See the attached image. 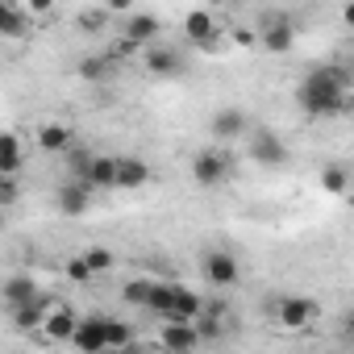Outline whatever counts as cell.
<instances>
[{"label": "cell", "instance_id": "obj_1", "mask_svg": "<svg viewBox=\"0 0 354 354\" xmlns=\"http://www.w3.org/2000/svg\"><path fill=\"white\" fill-rule=\"evenodd\" d=\"M296 100H300V109L308 117H333V113L354 109V100L346 92V71H337V67H313L300 80Z\"/></svg>", "mask_w": 354, "mask_h": 354}, {"label": "cell", "instance_id": "obj_2", "mask_svg": "<svg viewBox=\"0 0 354 354\" xmlns=\"http://www.w3.org/2000/svg\"><path fill=\"white\" fill-rule=\"evenodd\" d=\"M150 313H158L162 321H201L205 300L192 288H184V283H154Z\"/></svg>", "mask_w": 354, "mask_h": 354}, {"label": "cell", "instance_id": "obj_3", "mask_svg": "<svg viewBox=\"0 0 354 354\" xmlns=\"http://www.w3.org/2000/svg\"><path fill=\"white\" fill-rule=\"evenodd\" d=\"M192 175H196L201 188H217V184H225L230 175H234V158L221 154V150H201L192 158Z\"/></svg>", "mask_w": 354, "mask_h": 354}, {"label": "cell", "instance_id": "obj_4", "mask_svg": "<svg viewBox=\"0 0 354 354\" xmlns=\"http://www.w3.org/2000/svg\"><path fill=\"white\" fill-rule=\"evenodd\" d=\"M317 317H321V304L308 296H283L275 304V321L283 329H308V325H317Z\"/></svg>", "mask_w": 354, "mask_h": 354}, {"label": "cell", "instance_id": "obj_5", "mask_svg": "<svg viewBox=\"0 0 354 354\" xmlns=\"http://www.w3.org/2000/svg\"><path fill=\"white\" fill-rule=\"evenodd\" d=\"M259 42H263L271 55H288V50L296 46V26H292L283 13H271V17H263V26H259Z\"/></svg>", "mask_w": 354, "mask_h": 354}, {"label": "cell", "instance_id": "obj_6", "mask_svg": "<svg viewBox=\"0 0 354 354\" xmlns=\"http://www.w3.org/2000/svg\"><path fill=\"white\" fill-rule=\"evenodd\" d=\"M201 271H205V279H209L213 288H234V283L242 279V267H238V259H234L230 250H209V254L201 259Z\"/></svg>", "mask_w": 354, "mask_h": 354}, {"label": "cell", "instance_id": "obj_7", "mask_svg": "<svg viewBox=\"0 0 354 354\" xmlns=\"http://www.w3.org/2000/svg\"><path fill=\"white\" fill-rule=\"evenodd\" d=\"M158 342H162V350H167V354H192V350L201 346L196 321H162Z\"/></svg>", "mask_w": 354, "mask_h": 354}, {"label": "cell", "instance_id": "obj_8", "mask_svg": "<svg viewBox=\"0 0 354 354\" xmlns=\"http://www.w3.org/2000/svg\"><path fill=\"white\" fill-rule=\"evenodd\" d=\"M250 154H254L263 167H283V162H288V146H283V138L271 133V129L250 133Z\"/></svg>", "mask_w": 354, "mask_h": 354}, {"label": "cell", "instance_id": "obj_9", "mask_svg": "<svg viewBox=\"0 0 354 354\" xmlns=\"http://www.w3.org/2000/svg\"><path fill=\"white\" fill-rule=\"evenodd\" d=\"M75 333H80V317L67 304H55L50 317H46V325H42V337L46 342H75Z\"/></svg>", "mask_w": 354, "mask_h": 354}, {"label": "cell", "instance_id": "obj_10", "mask_svg": "<svg viewBox=\"0 0 354 354\" xmlns=\"http://www.w3.org/2000/svg\"><path fill=\"white\" fill-rule=\"evenodd\" d=\"M75 350H84V354H109V317H92V321H80V333H75Z\"/></svg>", "mask_w": 354, "mask_h": 354}, {"label": "cell", "instance_id": "obj_11", "mask_svg": "<svg viewBox=\"0 0 354 354\" xmlns=\"http://www.w3.org/2000/svg\"><path fill=\"white\" fill-rule=\"evenodd\" d=\"M213 138L217 142H234V138H242V133H250V121H246V113L242 109H217V117H213Z\"/></svg>", "mask_w": 354, "mask_h": 354}, {"label": "cell", "instance_id": "obj_12", "mask_svg": "<svg viewBox=\"0 0 354 354\" xmlns=\"http://www.w3.org/2000/svg\"><path fill=\"white\" fill-rule=\"evenodd\" d=\"M38 146L50 150V154H71V150H75V129L63 125V121H46V125L38 129Z\"/></svg>", "mask_w": 354, "mask_h": 354}, {"label": "cell", "instance_id": "obj_13", "mask_svg": "<svg viewBox=\"0 0 354 354\" xmlns=\"http://www.w3.org/2000/svg\"><path fill=\"white\" fill-rule=\"evenodd\" d=\"M92 184H84V180H71V184H63L59 188V209L67 213V217H80V213H88V205H92Z\"/></svg>", "mask_w": 354, "mask_h": 354}, {"label": "cell", "instance_id": "obj_14", "mask_svg": "<svg viewBox=\"0 0 354 354\" xmlns=\"http://www.w3.org/2000/svg\"><path fill=\"white\" fill-rule=\"evenodd\" d=\"M184 34H188V42H196V46H213V42H217V21H213V13H205V9L188 13V17H184Z\"/></svg>", "mask_w": 354, "mask_h": 354}, {"label": "cell", "instance_id": "obj_15", "mask_svg": "<svg viewBox=\"0 0 354 354\" xmlns=\"http://www.w3.org/2000/svg\"><path fill=\"white\" fill-rule=\"evenodd\" d=\"M50 308H55V304H46V296H42V300H34V304L9 308V313H13V325H17V329H26V333H42V325H46Z\"/></svg>", "mask_w": 354, "mask_h": 354}, {"label": "cell", "instance_id": "obj_16", "mask_svg": "<svg viewBox=\"0 0 354 354\" xmlns=\"http://www.w3.org/2000/svg\"><path fill=\"white\" fill-rule=\"evenodd\" d=\"M162 26H158V17L154 13H129V21H125V42L129 46H142V42H154V34H158Z\"/></svg>", "mask_w": 354, "mask_h": 354}, {"label": "cell", "instance_id": "obj_17", "mask_svg": "<svg viewBox=\"0 0 354 354\" xmlns=\"http://www.w3.org/2000/svg\"><path fill=\"white\" fill-rule=\"evenodd\" d=\"M34 300H42V292H38V283H34V275H13V279L5 283V304H9V308H21V304H34Z\"/></svg>", "mask_w": 354, "mask_h": 354}, {"label": "cell", "instance_id": "obj_18", "mask_svg": "<svg viewBox=\"0 0 354 354\" xmlns=\"http://www.w3.org/2000/svg\"><path fill=\"white\" fill-rule=\"evenodd\" d=\"M117 171H121V158L96 154V162H92V171H88V180H84V184H92V188L109 192V188H117Z\"/></svg>", "mask_w": 354, "mask_h": 354}, {"label": "cell", "instance_id": "obj_19", "mask_svg": "<svg viewBox=\"0 0 354 354\" xmlns=\"http://www.w3.org/2000/svg\"><path fill=\"white\" fill-rule=\"evenodd\" d=\"M150 180V167H146V158H121V171H117V188H125V192H138L142 184Z\"/></svg>", "mask_w": 354, "mask_h": 354}, {"label": "cell", "instance_id": "obj_20", "mask_svg": "<svg viewBox=\"0 0 354 354\" xmlns=\"http://www.w3.org/2000/svg\"><path fill=\"white\" fill-rule=\"evenodd\" d=\"M180 67H184V59H180V50H171V46H154L146 55V71L150 75H180Z\"/></svg>", "mask_w": 354, "mask_h": 354}, {"label": "cell", "instance_id": "obj_21", "mask_svg": "<svg viewBox=\"0 0 354 354\" xmlns=\"http://www.w3.org/2000/svg\"><path fill=\"white\" fill-rule=\"evenodd\" d=\"M21 171V142H17V133H5L0 138V175H13Z\"/></svg>", "mask_w": 354, "mask_h": 354}, {"label": "cell", "instance_id": "obj_22", "mask_svg": "<svg viewBox=\"0 0 354 354\" xmlns=\"http://www.w3.org/2000/svg\"><path fill=\"white\" fill-rule=\"evenodd\" d=\"M321 188H325V192H333V196L350 192V188H354V184H350V171H346L342 162H329V167L321 171Z\"/></svg>", "mask_w": 354, "mask_h": 354}, {"label": "cell", "instance_id": "obj_23", "mask_svg": "<svg viewBox=\"0 0 354 354\" xmlns=\"http://www.w3.org/2000/svg\"><path fill=\"white\" fill-rule=\"evenodd\" d=\"M0 34L21 38V34H26V9H17V5H0Z\"/></svg>", "mask_w": 354, "mask_h": 354}, {"label": "cell", "instance_id": "obj_24", "mask_svg": "<svg viewBox=\"0 0 354 354\" xmlns=\"http://www.w3.org/2000/svg\"><path fill=\"white\" fill-rule=\"evenodd\" d=\"M80 75L84 80H109L113 75V55H88L80 63Z\"/></svg>", "mask_w": 354, "mask_h": 354}, {"label": "cell", "instance_id": "obj_25", "mask_svg": "<svg viewBox=\"0 0 354 354\" xmlns=\"http://www.w3.org/2000/svg\"><path fill=\"white\" fill-rule=\"evenodd\" d=\"M121 296H125L129 304H138V308H150V296H154V279H129Z\"/></svg>", "mask_w": 354, "mask_h": 354}, {"label": "cell", "instance_id": "obj_26", "mask_svg": "<svg viewBox=\"0 0 354 354\" xmlns=\"http://www.w3.org/2000/svg\"><path fill=\"white\" fill-rule=\"evenodd\" d=\"M129 346H133V329L125 321H113L109 317V350L117 354V350H129Z\"/></svg>", "mask_w": 354, "mask_h": 354}, {"label": "cell", "instance_id": "obj_27", "mask_svg": "<svg viewBox=\"0 0 354 354\" xmlns=\"http://www.w3.org/2000/svg\"><path fill=\"white\" fill-rule=\"evenodd\" d=\"M84 259H88V267H92V275H104V271H113V250H104V246H92Z\"/></svg>", "mask_w": 354, "mask_h": 354}, {"label": "cell", "instance_id": "obj_28", "mask_svg": "<svg viewBox=\"0 0 354 354\" xmlns=\"http://www.w3.org/2000/svg\"><path fill=\"white\" fill-rule=\"evenodd\" d=\"M67 279H71V283H88V279H92V267H88L84 254H80V259H67Z\"/></svg>", "mask_w": 354, "mask_h": 354}, {"label": "cell", "instance_id": "obj_29", "mask_svg": "<svg viewBox=\"0 0 354 354\" xmlns=\"http://www.w3.org/2000/svg\"><path fill=\"white\" fill-rule=\"evenodd\" d=\"M80 26L84 30H104L109 26V9H84L80 13Z\"/></svg>", "mask_w": 354, "mask_h": 354}, {"label": "cell", "instance_id": "obj_30", "mask_svg": "<svg viewBox=\"0 0 354 354\" xmlns=\"http://www.w3.org/2000/svg\"><path fill=\"white\" fill-rule=\"evenodd\" d=\"M0 205H17V180L0 175Z\"/></svg>", "mask_w": 354, "mask_h": 354}, {"label": "cell", "instance_id": "obj_31", "mask_svg": "<svg viewBox=\"0 0 354 354\" xmlns=\"http://www.w3.org/2000/svg\"><path fill=\"white\" fill-rule=\"evenodd\" d=\"M234 38H238V46H254V34L250 30H234Z\"/></svg>", "mask_w": 354, "mask_h": 354}, {"label": "cell", "instance_id": "obj_32", "mask_svg": "<svg viewBox=\"0 0 354 354\" xmlns=\"http://www.w3.org/2000/svg\"><path fill=\"white\" fill-rule=\"evenodd\" d=\"M342 21H346V26L354 30V5H346V9H342Z\"/></svg>", "mask_w": 354, "mask_h": 354}, {"label": "cell", "instance_id": "obj_33", "mask_svg": "<svg viewBox=\"0 0 354 354\" xmlns=\"http://www.w3.org/2000/svg\"><path fill=\"white\" fill-rule=\"evenodd\" d=\"M346 337H350V346H354V317H350V325H346Z\"/></svg>", "mask_w": 354, "mask_h": 354}, {"label": "cell", "instance_id": "obj_34", "mask_svg": "<svg viewBox=\"0 0 354 354\" xmlns=\"http://www.w3.org/2000/svg\"><path fill=\"white\" fill-rule=\"evenodd\" d=\"M117 354H142V350H138V346H129V350H117Z\"/></svg>", "mask_w": 354, "mask_h": 354}]
</instances>
